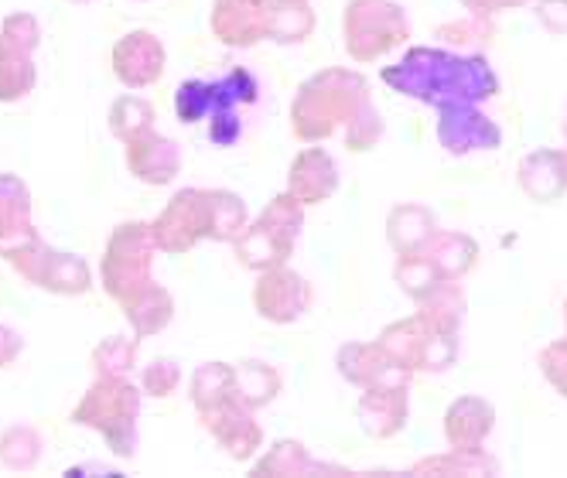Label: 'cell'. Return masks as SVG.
<instances>
[{
  "instance_id": "cell-13",
  "label": "cell",
  "mask_w": 567,
  "mask_h": 478,
  "mask_svg": "<svg viewBox=\"0 0 567 478\" xmlns=\"http://www.w3.org/2000/svg\"><path fill=\"white\" fill-rule=\"evenodd\" d=\"M202 424L213 430V437L233 458H250L264 441V434L254 420V407L243 404L236 393L229 396V401H223V404H216L202 414Z\"/></svg>"
},
{
  "instance_id": "cell-41",
  "label": "cell",
  "mask_w": 567,
  "mask_h": 478,
  "mask_svg": "<svg viewBox=\"0 0 567 478\" xmlns=\"http://www.w3.org/2000/svg\"><path fill=\"white\" fill-rule=\"evenodd\" d=\"M564 137H567V110H564Z\"/></svg>"
},
{
  "instance_id": "cell-28",
  "label": "cell",
  "mask_w": 567,
  "mask_h": 478,
  "mask_svg": "<svg viewBox=\"0 0 567 478\" xmlns=\"http://www.w3.org/2000/svg\"><path fill=\"white\" fill-rule=\"evenodd\" d=\"M233 386H236V370L233 366H226V363H206V366H198L195 376H192V404H195V411L206 414L209 407L229 401Z\"/></svg>"
},
{
  "instance_id": "cell-7",
  "label": "cell",
  "mask_w": 567,
  "mask_h": 478,
  "mask_svg": "<svg viewBox=\"0 0 567 478\" xmlns=\"http://www.w3.org/2000/svg\"><path fill=\"white\" fill-rule=\"evenodd\" d=\"M342 24L346 49L355 62H373L408 38V18L393 0H352Z\"/></svg>"
},
{
  "instance_id": "cell-5",
  "label": "cell",
  "mask_w": 567,
  "mask_h": 478,
  "mask_svg": "<svg viewBox=\"0 0 567 478\" xmlns=\"http://www.w3.org/2000/svg\"><path fill=\"white\" fill-rule=\"evenodd\" d=\"M301 202L295 195H280L267 206V212L236 236V253L250 270H270L291 257L301 229Z\"/></svg>"
},
{
  "instance_id": "cell-26",
  "label": "cell",
  "mask_w": 567,
  "mask_h": 478,
  "mask_svg": "<svg viewBox=\"0 0 567 478\" xmlns=\"http://www.w3.org/2000/svg\"><path fill=\"white\" fill-rule=\"evenodd\" d=\"M93 284V270L83 257H75V253H52L49 267H45V277H42V284L38 288H45L52 294H62V298H79V294H86Z\"/></svg>"
},
{
  "instance_id": "cell-11",
  "label": "cell",
  "mask_w": 567,
  "mask_h": 478,
  "mask_svg": "<svg viewBox=\"0 0 567 478\" xmlns=\"http://www.w3.org/2000/svg\"><path fill=\"white\" fill-rule=\"evenodd\" d=\"M113 72L124 86L147 90L165 72V45L151 31H131L113 45Z\"/></svg>"
},
{
  "instance_id": "cell-32",
  "label": "cell",
  "mask_w": 567,
  "mask_h": 478,
  "mask_svg": "<svg viewBox=\"0 0 567 478\" xmlns=\"http://www.w3.org/2000/svg\"><path fill=\"white\" fill-rule=\"evenodd\" d=\"M151 127H154V106L147 100H141V96H120L110 106V131H113V137H120L124 144L131 137L151 131Z\"/></svg>"
},
{
  "instance_id": "cell-30",
  "label": "cell",
  "mask_w": 567,
  "mask_h": 478,
  "mask_svg": "<svg viewBox=\"0 0 567 478\" xmlns=\"http://www.w3.org/2000/svg\"><path fill=\"white\" fill-rule=\"evenodd\" d=\"M277 389H280L277 370H270L264 363H243V366H236V386H233V393L247 407L257 411V407L270 404L274 396H277Z\"/></svg>"
},
{
  "instance_id": "cell-12",
  "label": "cell",
  "mask_w": 567,
  "mask_h": 478,
  "mask_svg": "<svg viewBox=\"0 0 567 478\" xmlns=\"http://www.w3.org/2000/svg\"><path fill=\"white\" fill-rule=\"evenodd\" d=\"M254 301H257V311L267 318V322H277V325H288L295 318L305 314L308 301H311V291L305 284V277H298L295 270L288 267H270L264 270L260 284L254 291Z\"/></svg>"
},
{
  "instance_id": "cell-1",
  "label": "cell",
  "mask_w": 567,
  "mask_h": 478,
  "mask_svg": "<svg viewBox=\"0 0 567 478\" xmlns=\"http://www.w3.org/2000/svg\"><path fill=\"white\" fill-rule=\"evenodd\" d=\"M383 79L408 96L431 106H458L496 96L499 83L485 59H458L441 49H411L400 65L383 69Z\"/></svg>"
},
{
  "instance_id": "cell-31",
  "label": "cell",
  "mask_w": 567,
  "mask_h": 478,
  "mask_svg": "<svg viewBox=\"0 0 567 478\" xmlns=\"http://www.w3.org/2000/svg\"><path fill=\"white\" fill-rule=\"evenodd\" d=\"M315 18L305 0H274L270 8V38L274 42H301L308 38Z\"/></svg>"
},
{
  "instance_id": "cell-6",
  "label": "cell",
  "mask_w": 567,
  "mask_h": 478,
  "mask_svg": "<svg viewBox=\"0 0 567 478\" xmlns=\"http://www.w3.org/2000/svg\"><path fill=\"white\" fill-rule=\"evenodd\" d=\"M377 345L386 352L390 363H396L400 370H431L441 373L455 363V352H458V339L452 332H437L424 314L414 318H403V322L390 325Z\"/></svg>"
},
{
  "instance_id": "cell-3",
  "label": "cell",
  "mask_w": 567,
  "mask_h": 478,
  "mask_svg": "<svg viewBox=\"0 0 567 478\" xmlns=\"http://www.w3.org/2000/svg\"><path fill=\"white\" fill-rule=\"evenodd\" d=\"M137 414L141 393L127 383V376H100L83 401L72 411V424L100 430L113 455H134L137 445Z\"/></svg>"
},
{
  "instance_id": "cell-2",
  "label": "cell",
  "mask_w": 567,
  "mask_h": 478,
  "mask_svg": "<svg viewBox=\"0 0 567 478\" xmlns=\"http://www.w3.org/2000/svg\"><path fill=\"white\" fill-rule=\"evenodd\" d=\"M367 106H370L367 79L346 69H329L301 86L291 110L295 134L298 141H326L339 127L349 131Z\"/></svg>"
},
{
  "instance_id": "cell-18",
  "label": "cell",
  "mask_w": 567,
  "mask_h": 478,
  "mask_svg": "<svg viewBox=\"0 0 567 478\" xmlns=\"http://www.w3.org/2000/svg\"><path fill=\"white\" fill-rule=\"evenodd\" d=\"M336 185H339V172L326 150L308 147L295 157L291 175H288V195H295L301 206L326 202L336 191Z\"/></svg>"
},
{
  "instance_id": "cell-39",
  "label": "cell",
  "mask_w": 567,
  "mask_h": 478,
  "mask_svg": "<svg viewBox=\"0 0 567 478\" xmlns=\"http://www.w3.org/2000/svg\"><path fill=\"white\" fill-rule=\"evenodd\" d=\"M21 349H24V339L14 329L0 325V370H8L14 358L21 355Z\"/></svg>"
},
{
  "instance_id": "cell-14",
  "label": "cell",
  "mask_w": 567,
  "mask_h": 478,
  "mask_svg": "<svg viewBox=\"0 0 567 478\" xmlns=\"http://www.w3.org/2000/svg\"><path fill=\"white\" fill-rule=\"evenodd\" d=\"M437 137L452 154H468V150H489L499 147L503 134L489 116H482L472 103L458 106H441V124Z\"/></svg>"
},
{
  "instance_id": "cell-16",
  "label": "cell",
  "mask_w": 567,
  "mask_h": 478,
  "mask_svg": "<svg viewBox=\"0 0 567 478\" xmlns=\"http://www.w3.org/2000/svg\"><path fill=\"white\" fill-rule=\"evenodd\" d=\"M127 168L144 185H168L182 172V150L172 137L151 127L127 141Z\"/></svg>"
},
{
  "instance_id": "cell-34",
  "label": "cell",
  "mask_w": 567,
  "mask_h": 478,
  "mask_svg": "<svg viewBox=\"0 0 567 478\" xmlns=\"http://www.w3.org/2000/svg\"><path fill=\"white\" fill-rule=\"evenodd\" d=\"M137 358V339H124V335H113L103 345H96L93 352V370L100 376H127L131 366Z\"/></svg>"
},
{
  "instance_id": "cell-23",
  "label": "cell",
  "mask_w": 567,
  "mask_h": 478,
  "mask_svg": "<svg viewBox=\"0 0 567 478\" xmlns=\"http://www.w3.org/2000/svg\"><path fill=\"white\" fill-rule=\"evenodd\" d=\"M124 314H127L134 335L144 339V335H154V332H161V329L172 322L175 301H172V294L161 288V284H147L137 298H131L124 304Z\"/></svg>"
},
{
  "instance_id": "cell-27",
  "label": "cell",
  "mask_w": 567,
  "mask_h": 478,
  "mask_svg": "<svg viewBox=\"0 0 567 478\" xmlns=\"http://www.w3.org/2000/svg\"><path fill=\"white\" fill-rule=\"evenodd\" d=\"M31 229V191L18 175H0V239Z\"/></svg>"
},
{
  "instance_id": "cell-15",
  "label": "cell",
  "mask_w": 567,
  "mask_h": 478,
  "mask_svg": "<svg viewBox=\"0 0 567 478\" xmlns=\"http://www.w3.org/2000/svg\"><path fill=\"white\" fill-rule=\"evenodd\" d=\"M270 8L274 0H216L213 31L226 45H254L270 38Z\"/></svg>"
},
{
  "instance_id": "cell-9",
  "label": "cell",
  "mask_w": 567,
  "mask_h": 478,
  "mask_svg": "<svg viewBox=\"0 0 567 478\" xmlns=\"http://www.w3.org/2000/svg\"><path fill=\"white\" fill-rule=\"evenodd\" d=\"M151 232H154L157 250H165V253H185L198 239H209L213 236L209 191H202V188L178 191L151 222Z\"/></svg>"
},
{
  "instance_id": "cell-29",
  "label": "cell",
  "mask_w": 567,
  "mask_h": 478,
  "mask_svg": "<svg viewBox=\"0 0 567 478\" xmlns=\"http://www.w3.org/2000/svg\"><path fill=\"white\" fill-rule=\"evenodd\" d=\"M42 448H45L42 434L28 424H14L0 434V465L11 471H28L42 458Z\"/></svg>"
},
{
  "instance_id": "cell-17",
  "label": "cell",
  "mask_w": 567,
  "mask_h": 478,
  "mask_svg": "<svg viewBox=\"0 0 567 478\" xmlns=\"http://www.w3.org/2000/svg\"><path fill=\"white\" fill-rule=\"evenodd\" d=\"M339 373L362 386V389H373V386H408V370H400L396 363H390L386 352L373 342V345H346L339 352Z\"/></svg>"
},
{
  "instance_id": "cell-35",
  "label": "cell",
  "mask_w": 567,
  "mask_h": 478,
  "mask_svg": "<svg viewBox=\"0 0 567 478\" xmlns=\"http://www.w3.org/2000/svg\"><path fill=\"white\" fill-rule=\"evenodd\" d=\"M315 461L305 455V448L298 441H280L254 471L257 475H301V471H311Z\"/></svg>"
},
{
  "instance_id": "cell-24",
  "label": "cell",
  "mask_w": 567,
  "mask_h": 478,
  "mask_svg": "<svg viewBox=\"0 0 567 478\" xmlns=\"http://www.w3.org/2000/svg\"><path fill=\"white\" fill-rule=\"evenodd\" d=\"M427 260L441 273V281H458L462 273L475 263V243L462 232H434L424 247Z\"/></svg>"
},
{
  "instance_id": "cell-4",
  "label": "cell",
  "mask_w": 567,
  "mask_h": 478,
  "mask_svg": "<svg viewBox=\"0 0 567 478\" xmlns=\"http://www.w3.org/2000/svg\"><path fill=\"white\" fill-rule=\"evenodd\" d=\"M154 232L151 226L144 222H124L116 226L110 243H106V253H103V267H100V277H103V291L124 308L131 298H137L151 281V260H154Z\"/></svg>"
},
{
  "instance_id": "cell-21",
  "label": "cell",
  "mask_w": 567,
  "mask_h": 478,
  "mask_svg": "<svg viewBox=\"0 0 567 478\" xmlns=\"http://www.w3.org/2000/svg\"><path fill=\"white\" fill-rule=\"evenodd\" d=\"M493 430V407L478 396H462V401L444 417V434L449 445L458 451H478V445Z\"/></svg>"
},
{
  "instance_id": "cell-20",
  "label": "cell",
  "mask_w": 567,
  "mask_h": 478,
  "mask_svg": "<svg viewBox=\"0 0 567 478\" xmlns=\"http://www.w3.org/2000/svg\"><path fill=\"white\" fill-rule=\"evenodd\" d=\"M359 420L373 437H393L408 420V386H373L359 401Z\"/></svg>"
},
{
  "instance_id": "cell-25",
  "label": "cell",
  "mask_w": 567,
  "mask_h": 478,
  "mask_svg": "<svg viewBox=\"0 0 567 478\" xmlns=\"http://www.w3.org/2000/svg\"><path fill=\"white\" fill-rule=\"evenodd\" d=\"M390 243L396 253H417L434 236V216L424 206H400L390 212Z\"/></svg>"
},
{
  "instance_id": "cell-33",
  "label": "cell",
  "mask_w": 567,
  "mask_h": 478,
  "mask_svg": "<svg viewBox=\"0 0 567 478\" xmlns=\"http://www.w3.org/2000/svg\"><path fill=\"white\" fill-rule=\"evenodd\" d=\"M209 209H213V236L209 239H233L247 229V206L233 191H209Z\"/></svg>"
},
{
  "instance_id": "cell-42",
  "label": "cell",
  "mask_w": 567,
  "mask_h": 478,
  "mask_svg": "<svg viewBox=\"0 0 567 478\" xmlns=\"http://www.w3.org/2000/svg\"><path fill=\"white\" fill-rule=\"evenodd\" d=\"M75 4H90V0H75Z\"/></svg>"
},
{
  "instance_id": "cell-10",
  "label": "cell",
  "mask_w": 567,
  "mask_h": 478,
  "mask_svg": "<svg viewBox=\"0 0 567 478\" xmlns=\"http://www.w3.org/2000/svg\"><path fill=\"white\" fill-rule=\"evenodd\" d=\"M257 100V79L247 69H233L229 75L216 79V83H202V79H192V83L178 86L175 93V110L185 124H195L206 113L219 116V113H233V106L239 103H254Z\"/></svg>"
},
{
  "instance_id": "cell-40",
  "label": "cell",
  "mask_w": 567,
  "mask_h": 478,
  "mask_svg": "<svg viewBox=\"0 0 567 478\" xmlns=\"http://www.w3.org/2000/svg\"><path fill=\"white\" fill-rule=\"evenodd\" d=\"M462 4L475 14H496L503 8H516V4H526V0H462Z\"/></svg>"
},
{
  "instance_id": "cell-8",
  "label": "cell",
  "mask_w": 567,
  "mask_h": 478,
  "mask_svg": "<svg viewBox=\"0 0 567 478\" xmlns=\"http://www.w3.org/2000/svg\"><path fill=\"white\" fill-rule=\"evenodd\" d=\"M42 28L31 14H8L0 24V103H18L34 90V49Z\"/></svg>"
},
{
  "instance_id": "cell-19",
  "label": "cell",
  "mask_w": 567,
  "mask_h": 478,
  "mask_svg": "<svg viewBox=\"0 0 567 478\" xmlns=\"http://www.w3.org/2000/svg\"><path fill=\"white\" fill-rule=\"evenodd\" d=\"M519 185L537 202H557L567 191V150H537L523 157Z\"/></svg>"
},
{
  "instance_id": "cell-38",
  "label": "cell",
  "mask_w": 567,
  "mask_h": 478,
  "mask_svg": "<svg viewBox=\"0 0 567 478\" xmlns=\"http://www.w3.org/2000/svg\"><path fill=\"white\" fill-rule=\"evenodd\" d=\"M537 18L550 34H564L567 31V0H540Z\"/></svg>"
},
{
  "instance_id": "cell-37",
  "label": "cell",
  "mask_w": 567,
  "mask_h": 478,
  "mask_svg": "<svg viewBox=\"0 0 567 478\" xmlns=\"http://www.w3.org/2000/svg\"><path fill=\"white\" fill-rule=\"evenodd\" d=\"M540 366H544V376L567 396V339H560V342L544 349Z\"/></svg>"
},
{
  "instance_id": "cell-22",
  "label": "cell",
  "mask_w": 567,
  "mask_h": 478,
  "mask_svg": "<svg viewBox=\"0 0 567 478\" xmlns=\"http://www.w3.org/2000/svg\"><path fill=\"white\" fill-rule=\"evenodd\" d=\"M52 247L45 243L42 236L34 232V226L31 229H24V232H18V236H8V239H0V260L4 263H11L28 284H42V277H45V267H49V260H52Z\"/></svg>"
},
{
  "instance_id": "cell-36",
  "label": "cell",
  "mask_w": 567,
  "mask_h": 478,
  "mask_svg": "<svg viewBox=\"0 0 567 478\" xmlns=\"http://www.w3.org/2000/svg\"><path fill=\"white\" fill-rule=\"evenodd\" d=\"M178 380H182V373L175 366V358H154V363L144 370V386L154 396H172L178 389Z\"/></svg>"
}]
</instances>
